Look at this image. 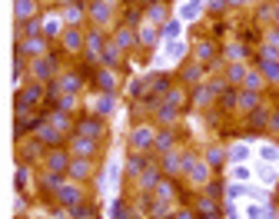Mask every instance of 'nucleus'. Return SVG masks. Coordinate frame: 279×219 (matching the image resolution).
<instances>
[{"instance_id":"f257e3e1","label":"nucleus","mask_w":279,"mask_h":219,"mask_svg":"<svg viewBox=\"0 0 279 219\" xmlns=\"http://www.w3.org/2000/svg\"><path fill=\"white\" fill-rule=\"evenodd\" d=\"M183 170H186V176H190V183H193V186H206V183H209V173H213V170L206 166V159L193 156V153H186Z\"/></svg>"},{"instance_id":"f03ea898","label":"nucleus","mask_w":279,"mask_h":219,"mask_svg":"<svg viewBox=\"0 0 279 219\" xmlns=\"http://www.w3.org/2000/svg\"><path fill=\"white\" fill-rule=\"evenodd\" d=\"M180 103H183V90H166V96H163V106H159V123L170 126L176 123V110H180Z\"/></svg>"},{"instance_id":"7ed1b4c3","label":"nucleus","mask_w":279,"mask_h":219,"mask_svg":"<svg viewBox=\"0 0 279 219\" xmlns=\"http://www.w3.org/2000/svg\"><path fill=\"white\" fill-rule=\"evenodd\" d=\"M30 73H33V83H53L57 80V60L53 57H37L30 63Z\"/></svg>"},{"instance_id":"20e7f679","label":"nucleus","mask_w":279,"mask_h":219,"mask_svg":"<svg viewBox=\"0 0 279 219\" xmlns=\"http://www.w3.org/2000/svg\"><path fill=\"white\" fill-rule=\"evenodd\" d=\"M53 199L57 203H64V206H77V203H83V189H80V183H60V186L53 189Z\"/></svg>"},{"instance_id":"39448f33","label":"nucleus","mask_w":279,"mask_h":219,"mask_svg":"<svg viewBox=\"0 0 279 219\" xmlns=\"http://www.w3.org/2000/svg\"><path fill=\"white\" fill-rule=\"evenodd\" d=\"M77 136H87V140H103L106 136V126L100 117H87V120H77Z\"/></svg>"},{"instance_id":"423d86ee","label":"nucleus","mask_w":279,"mask_h":219,"mask_svg":"<svg viewBox=\"0 0 279 219\" xmlns=\"http://www.w3.org/2000/svg\"><path fill=\"white\" fill-rule=\"evenodd\" d=\"M47 96V90H43V83H30L27 90H20L17 93V110H24V113H30V106H37L40 100Z\"/></svg>"},{"instance_id":"0eeeda50","label":"nucleus","mask_w":279,"mask_h":219,"mask_svg":"<svg viewBox=\"0 0 279 219\" xmlns=\"http://www.w3.org/2000/svg\"><path fill=\"white\" fill-rule=\"evenodd\" d=\"M153 140H156V130L153 126H136L133 133H130V149L133 153H146L153 146Z\"/></svg>"},{"instance_id":"6e6552de","label":"nucleus","mask_w":279,"mask_h":219,"mask_svg":"<svg viewBox=\"0 0 279 219\" xmlns=\"http://www.w3.org/2000/svg\"><path fill=\"white\" fill-rule=\"evenodd\" d=\"M17 57H47V37H27L17 43Z\"/></svg>"},{"instance_id":"1a4fd4ad","label":"nucleus","mask_w":279,"mask_h":219,"mask_svg":"<svg viewBox=\"0 0 279 219\" xmlns=\"http://www.w3.org/2000/svg\"><path fill=\"white\" fill-rule=\"evenodd\" d=\"M103 43H106V37L100 30H90L87 37H83V47H87V57H90V63H100V57H103Z\"/></svg>"},{"instance_id":"9d476101","label":"nucleus","mask_w":279,"mask_h":219,"mask_svg":"<svg viewBox=\"0 0 279 219\" xmlns=\"http://www.w3.org/2000/svg\"><path fill=\"white\" fill-rule=\"evenodd\" d=\"M96 149H100V140H87V136H77V133H73V140H70V156L90 159Z\"/></svg>"},{"instance_id":"9b49d317","label":"nucleus","mask_w":279,"mask_h":219,"mask_svg":"<svg viewBox=\"0 0 279 219\" xmlns=\"http://www.w3.org/2000/svg\"><path fill=\"white\" fill-rule=\"evenodd\" d=\"M90 173H93V163H90V159L70 156V166H67V176H70L73 183H83V180H90Z\"/></svg>"},{"instance_id":"f8f14e48","label":"nucleus","mask_w":279,"mask_h":219,"mask_svg":"<svg viewBox=\"0 0 279 219\" xmlns=\"http://www.w3.org/2000/svg\"><path fill=\"white\" fill-rule=\"evenodd\" d=\"M183 159H186V149H170L166 156H163V176L183 173Z\"/></svg>"},{"instance_id":"ddd939ff","label":"nucleus","mask_w":279,"mask_h":219,"mask_svg":"<svg viewBox=\"0 0 279 219\" xmlns=\"http://www.w3.org/2000/svg\"><path fill=\"white\" fill-rule=\"evenodd\" d=\"M96 86H100V93H113L120 86L117 70H113V67H100V70H96Z\"/></svg>"},{"instance_id":"4468645a","label":"nucleus","mask_w":279,"mask_h":219,"mask_svg":"<svg viewBox=\"0 0 279 219\" xmlns=\"http://www.w3.org/2000/svg\"><path fill=\"white\" fill-rule=\"evenodd\" d=\"M67 166H70V153H67V149H60V146H53L47 153V170L50 173H64Z\"/></svg>"},{"instance_id":"2eb2a0df","label":"nucleus","mask_w":279,"mask_h":219,"mask_svg":"<svg viewBox=\"0 0 279 219\" xmlns=\"http://www.w3.org/2000/svg\"><path fill=\"white\" fill-rule=\"evenodd\" d=\"M43 117H47V123L53 126L57 133H70L73 126H77V123L70 120V113H64V110H53V113H43Z\"/></svg>"},{"instance_id":"dca6fc26","label":"nucleus","mask_w":279,"mask_h":219,"mask_svg":"<svg viewBox=\"0 0 279 219\" xmlns=\"http://www.w3.org/2000/svg\"><path fill=\"white\" fill-rule=\"evenodd\" d=\"M33 133H37V140H40V143H47V146H57V143L64 140V133H57L53 126L47 123V117H43V120L37 123V130H33Z\"/></svg>"},{"instance_id":"f3484780","label":"nucleus","mask_w":279,"mask_h":219,"mask_svg":"<svg viewBox=\"0 0 279 219\" xmlns=\"http://www.w3.org/2000/svg\"><path fill=\"white\" fill-rule=\"evenodd\" d=\"M60 43H64L67 53H80V47H83V33H80V27H67L64 37H60Z\"/></svg>"},{"instance_id":"a211bd4d","label":"nucleus","mask_w":279,"mask_h":219,"mask_svg":"<svg viewBox=\"0 0 279 219\" xmlns=\"http://www.w3.org/2000/svg\"><path fill=\"white\" fill-rule=\"evenodd\" d=\"M159 40H163V37H159V27H153V24H146V20H143L140 30H136V43H143V47H156Z\"/></svg>"},{"instance_id":"6ab92c4d","label":"nucleus","mask_w":279,"mask_h":219,"mask_svg":"<svg viewBox=\"0 0 279 219\" xmlns=\"http://www.w3.org/2000/svg\"><path fill=\"white\" fill-rule=\"evenodd\" d=\"M170 20V14H166V4L163 0H153L150 7H146V24H153V27H163Z\"/></svg>"},{"instance_id":"aec40b11","label":"nucleus","mask_w":279,"mask_h":219,"mask_svg":"<svg viewBox=\"0 0 279 219\" xmlns=\"http://www.w3.org/2000/svg\"><path fill=\"white\" fill-rule=\"evenodd\" d=\"M113 110H117V100H113V93H100V96H93V117H110Z\"/></svg>"},{"instance_id":"412c9836","label":"nucleus","mask_w":279,"mask_h":219,"mask_svg":"<svg viewBox=\"0 0 279 219\" xmlns=\"http://www.w3.org/2000/svg\"><path fill=\"white\" fill-rule=\"evenodd\" d=\"M90 10H93V14H90V20H93V24H96V30H100V27H103V24H110L113 10H110V4H106V0H96V4H93V7H90Z\"/></svg>"},{"instance_id":"4be33fe9","label":"nucleus","mask_w":279,"mask_h":219,"mask_svg":"<svg viewBox=\"0 0 279 219\" xmlns=\"http://www.w3.org/2000/svg\"><path fill=\"white\" fill-rule=\"evenodd\" d=\"M193 57H196V63L206 70L209 63H213V57H216V47L209 43V40H203V43H196V50H193Z\"/></svg>"},{"instance_id":"5701e85b","label":"nucleus","mask_w":279,"mask_h":219,"mask_svg":"<svg viewBox=\"0 0 279 219\" xmlns=\"http://www.w3.org/2000/svg\"><path fill=\"white\" fill-rule=\"evenodd\" d=\"M120 57H123V50H120L113 40H106V43H103V57H100V67H113V70H117Z\"/></svg>"},{"instance_id":"b1692460","label":"nucleus","mask_w":279,"mask_h":219,"mask_svg":"<svg viewBox=\"0 0 279 219\" xmlns=\"http://www.w3.org/2000/svg\"><path fill=\"white\" fill-rule=\"evenodd\" d=\"M14 14H17L20 24H27V20L37 17V4H33V0H14Z\"/></svg>"},{"instance_id":"393cba45","label":"nucleus","mask_w":279,"mask_h":219,"mask_svg":"<svg viewBox=\"0 0 279 219\" xmlns=\"http://www.w3.org/2000/svg\"><path fill=\"white\" fill-rule=\"evenodd\" d=\"M110 40L117 43L120 50H130V47L136 43V33H133V27H127V24H123V27H120V30H117V33L110 37Z\"/></svg>"},{"instance_id":"a878e982","label":"nucleus","mask_w":279,"mask_h":219,"mask_svg":"<svg viewBox=\"0 0 279 219\" xmlns=\"http://www.w3.org/2000/svg\"><path fill=\"white\" fill-rule=\"evenodd\" d=\"M206 7V0H186L183 7H180V20H183V24H190V20H196L199 17V10Z\"/></svg>"},{"instance_id":"bb28decb","label":"nucleus","mask_w":279,"mask_h":219,"mask_svg":"<svg viewBox=\"0 0 279 219\" xmlns=\"http://www.w3.org/2000/svg\"><path fill=\"white\" fill-rule=\"evenodd\" d=\"M243 90H246V93H263V73L259 70H246V77H243Z\"/></svg>"},{"instance_id":"cd10ccee","label":"nucleus","mask_w":279,"mask_h":219,"mask_svg":"<svg viewBox=\"0 0 279 219\" xmlns=\"http://www.w3.org/2000/svg\"><path fill=\"white\" fill-rule=\"evenodd\" d=\"M40 24H43V33H47V37H57V33L64 30V17L60 14H47Z\"/></svg>"},{"instance_id":"c85d7f7f","label":"nucleus","mask_w":279,"mask_h":219,"mask_svg":"<svg viewBox=\"0 0 279 219\" xmlns=\"http://www.w3.org/2000/svg\"><path fill=\"white\" fill-rule=\"evenodd\" d=\"M143 170H146V156H143V153H130V159H127V176H140Z\"/></svg>"},{"instance_id":"c756f323","label":"nucleus","mask_w":279,"mask_h":219,"mask_svg":"<svg viewBox=\"0 0 279 219\" xmlns=\"http://www.w3.org/2000/svg\"><path fill=\"white\" fill-rule=\"evenodd\" d=\"M60 17H64L67 27H77L80 20H83V7H80V4H70V7H64V14H60Z\"/></svg>"},{"instance_id":"7c9ffc66","label":"nucleus","mask_w":279,"mask_h":219,"mask_svg":"<svg viewBox=\"0 0 279 219\" xmlns=\"http://www.w3.org/2000/svg\"><path fill=\"white\" fill-rule=\"evenodd\" d=\"M259 73H263V80H269V83H279V63L276 60H259Z\"/></svg>"},{"instance_id":"2f4dec72","label":"nucleus","mask_w":279,"mask_h":219,"mask_svg":"<svg viewBox=\"0 0 279 219\" xmlns=\"http://www.w3.org/2000/svg\"><path fill=\"white\" fill-rule=\"evenodd\" d=\"M203 159H206V166H219V163L226 159V149H223V146H216V143H213V146H206Z\"/></svg>"},{"instance_id":"473e14b6","label":"nucleus","mask_w":279,"mask_h":219,"mask_svg":"<svg viewBox=\"0 0 279 219\" xmlns=\"http://www.w3.org/2000/svg\"><path fill=\"white\" fill-rule=\"evenodd\" d=\"M173 140H176V136L170 133V130H163V133H156V140H153V146H156L159 153H163V156H166L170 149H173Z\"/></svg>"},{"instance_id":"72a5a7b5","label":"nucleus","mask_w":279,"mask_h":219,"mask_svg":"<svg viewBox=\"0 0 279 219\" xmlns=\"http://www.w3.org/2000/svg\"><path fill=\"white\" fill-rule=\"evenodd\" d=\"M136 180H140V186H143V189H153V186L159 183V170H153V166H146V170L140 173Z\"/></svg>"},{"instance_id":"f704fd0d","label":"nucleus","mask_w":279,"mask_h":219,"mask_svg":"<svg viewBox=\"0 0 279 219\" xmlns=\"http://www.w3.org/2000/svg\"><path fill=\"white\" fill-rule=\"evenodd\" d=\"M236 106L239 110H256L259 106V93H246V90H243V93L236 96Z\"/></svg>"},{"instance_id":"c9c22d12","label":"nucleus","mask_w":279,"mask_h":219,"mask_svg":"<svg viewBox=\"0 0 279 219\" xmlns=\"http://www.w3.org/2000/svg\"><path fill=\"white\" fill-rule=\"evenodd\" d=\"M243 77H246V67L243 63H230V70H226V83H243Z\"/></svg>"},{"instance_id":"e433bc0d","label":"nucleus","mask_w":279,"mask_h":219,"mask_svg":"<svg viewBox=\"0 0 279 219\" xmlns=\"http://www.w3.org/2000/svg\"><path fill=\"white\" fill-rule=\"evenodd\" d=\"M180 77H183L186 83H199V80H203V67H199V63H190V67H183Z\"/></svg>"},{"instance_id":"4c0bfd02","label":"nucleus","mask_w":279,"mask_h":219,"mask_svg":"<svg viewBox=\"0 0 279 219\" xmlns=\"http://www.w3.org/2000/svg\"><path fill=\"white\" fill-rule=\"evenodd\" d=\"M246 216H249V219H272V206H269V203H266V206H249Z\"/></svg>"},{"instance_id":"58836bf2","label":"nucleus","mask_w":279,"mask_h":219,"mask_svg":"<svg viewBox=\"0 0 279 219\" xmlns=\"http://www.w3.org/2000/svg\"><path fill=\"white\" fill-rule=\"evenodd\" d=\"M183 53H186V43H183V40H170V47H166V60H180Z\"/></svg>"},{"instance_id":"ea45409f","label":"nucleus","mask_w":279,"mask_h":219,"mask_svg":"<svg viewBox=\"0 0 279 219\" xmlns=\"http://www.w3.org/2000/svg\"><path fill=\"white\" fill-rule=\"evenodd\" d=\"M196 212H203V216H213V212H216V199H213V196H199Z\"/></svg>"},{"instance_id":"a19ab883","label":"nucleus","mask_w":279,"mask_h":219,"mask_svg":"<svg viewBox=\"0 0 279 219\" xmlns=\"http://www.w3.org/2000/svg\"><path fill=\"white\" fill-rule=\"evenodd\" d=\"M20 33H27V37H40V33H43V24L33 17V20H27V24L20 27Z\"/></svg>"},{"instance_id":"79ce46f5","label":"nucleus","mask_w":279,"mask_h":219,"mask_svg":"<svg viewBox=\"0 0 279 219\" xmlns=\"http://www.w3.org/2000/svg\"><path fill=\"white\" fill-rule=\"evenodd\" d=\"M230 159H233V163H243V159H249V146H243V143H236V146L230 149Z\"/></svg>"},{"instance_id":"37998d69","label":"nucleus","mask_w":279,"mask_h":219,"mask_svg":"<svg viewBox=\"0 0 279 219\" xmlns=\"http://www.w3.org/2000/svg\"><path fill=\"white\" fill-rule=\"evenodd\" d=\"M153 189H156V203H163V199H170V196H173V186H170L166 180H159Z\"/></svg>"},{"instance_id":"c03bdc74","label":"nucleus","mask_w":279,"mask_h":219,"mask_svg":"<svg viewBox=\"0 0 279 219\" xmlns=\"http://www.w3.org/2000/svg\"><path fill=\"white\" fill-rule=\"evenodd\" d=\"M259 153H263V163H269V166H276V163H279V149H276V146H269V143H266V146L259 149Z\"/></svg>"},{"instance_id":"a18cd8bd","label":"nucleus","mask_w":279,"mask_h":219,"mask_svg":"<svg viewBox=\"0 0 279 219\" xmlns=\"http://www.w3.org/2000/svg\"><path fill=\"white\" fill-rule=\"evenodd\" d=\"M159 33H163V40H176V33H180V20H166Z\"/></svg>"},{"instance_id":"49530a36","label":"nucleus","mask_w":279,"mask_h":219,"mask_svg":"<svg viewBox=\"0 0 279 219\" xmlns=\"http://www.w3.org/2000/svg\"><path fill=\"white\" fill-rule=\"evenodd\" d=\"M60 110H64V113H73V110H77V93H64L60 96Z\"/></svg>"},{"instance_id":"de8ad7c7","label":"nucleus","mask_w":279,"mask_h":219,"mask_svg":"<svg viewBox=\"0 0 279 219\" xmlns=\"http://www.w3.org/2000/svg\"><path fill=\"white\" fill-rule=\"evenodd\" d=\"M27 183H30V166L20 163V170H17V189H24Z\"/></svg>"},{"instance_id":"09e8293b","label":"nucleus","mask_w":279,"mask_h":219,"mask_svg":"<svg viewBox=\"0 0 279 219\" xmlns=\"http://www.w3.org/2000/svg\"><path fill=\"white\" fill-rule=\"evenodd\" d=\"M259 180L263 183H276V166H263V170H259Z\"/></svg>"},{"instance_id":"8fccbe9b","label":"nucleus","mask_w":279,"mask_h":219,"mask_svg":"<svg viewBox=\"0 0 279 219\" xmlns=\"http://www.w3.org/2000/svg\"><path fill=\"white\" fill-rule=\"evenodd\" d=\"M266 47L279 50V27H276V30H266Z\"/></svg>"},{"instance_id":"3c124183","label":"nucleus","mask_w":279,"mask_h":219,"mask_svg":"<svg viewBox=\"0 0 279 219\" xmlns=\"http://www.w3.org/2000/svg\"><path fill=\"white\" fill-rule=\"evenodd\" d=\"M233 180H236V183H246L249 180V170H246V166H236V170H233Z\"/></svg>"},{"instance_id":"603ef678","label":"nucleus","mask_w":279,"mask_h":219,"mask_svg":"<svg viewBox=\"0 0 279 219\" xmlns=\"http://www.w3.org/2000/svg\"><path fill=\"white\" fill-rule=\"evenodd\" d=\"M259 60H279V50H272V47H263V53H259Z\"/></svg>"},{"instance_id":"864d4df0","label":"nucleus","mask_w":279,"mask_h":219,"mask_svg":"<svg viewBox=\"0 0 279 219\" xmlns=\"http://www.w3.org/2000/svg\"><path fill=\"white\" fill-rule=\"evenodd\" d=\"M226 7V0H206V10H213V14H216V10H223Z\"/></svg>"},{"instance_id":"5fc2aeb1","label":"nucleus","mask_w":279,"mask_h":219,"mask_svg":"<svg viewBox=\"0 0 279 219\" xmlns=\"http://www.w3.org/2000/svg\"><path fill=\"white\" fill-rule=\"evenodd\" d=\"M173 219H196V212L193 209H180V212H173Z\"/></svg>"},{"instance_id":"6e6d98bb","label":"nucleus","mask_w":279,"mask_h":219,"mask_svg":"<svg viewBox=\"0 0 279 219\" xmlns=\"http://www.w3.org/2000/svg\"><path fill=\"white\" fill-rule=\"evenodd\" d=\"M269 130H276V133H279V113H276V117L269 120Z\"/></svg>"},{"instance_id":"4d7b16f0","label":"nucleus","mask_w":279,"mask_h":219,"mask_svg":"<svg viewBox=\"0 0 279 219\" xmlns=\"http://www.w3.org/2000/svg\"><path fill=\"white\" fill-rule=\"evenodd\" d=\"M226 4H230V7H236V4H249V0H226Z\"/></svg>"},{"instance_id":"13d9d810","label":"nucleus","mask_w":279,"mask_h":219,"mask_svg":"<svg viewBox=\"0 0 279 219\" xmlns=\"http://www.w3.org/2000/svg\"><path fill=\"white\" fill-rule=\"evenodd\" d=\"M272 20H276V24H279V7H276V10H272Z\"/></svg>"},{"instance_id":"bf43d9fd","label":"nucleus","mask_w":279,"mask_h":219,"mask_svg":"<svg viewBox=\"0 0 279 219\" xmlns=\"http://www.w3.org/2000/svg\"><path fill=\"white\" fill-rule=\"evenodd\" d=\"M203 219H219V212H213V216H203Z\"/></svg>"},{"instance_id":"052dcab7","label":"nucleus","mask_w":279,"mask_h":219,"mask_svg":"<svg viewBox=\"0 0 279 219\" xmlns=\"http://www.w3.org/2000/svg\"><path fill=\"white\" fill-rule=\"evenodd\" d=\"M106 4H110V7H113V4H117V0H106Z\"/></svg>"},{"instance_id":"680f3d73","label":"nucleus","mask_w":279,"mask_h":219,"mask_svg":"<svg viewBox=\"0 0 279 219\" xmlns=\"http://www.w3.org/2000/svg\"><path fill=\"white\" fill-rule=\"evenodd\" d=\"M20 219H24V216H20Z\"/></svg>"},{"instance_id":"e2e57ef3","label":"nucleus","mask_w":279,"mask_h":219,"mask_svg":"<svg viewBox=\"0 0 279 219\" xmlns=\"http://www.w3.org/2000/svg\"><path fill=\"white\" fill-rule=\"evenodd\" d=\"M276 7H279V4H276Z\"/></svg>"}]
</instances>
